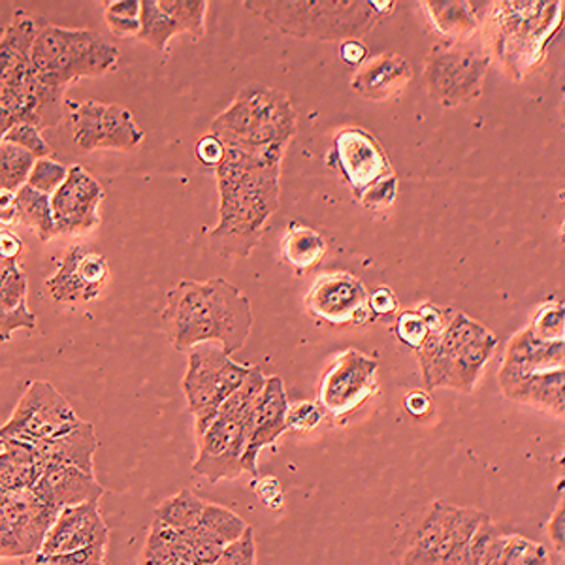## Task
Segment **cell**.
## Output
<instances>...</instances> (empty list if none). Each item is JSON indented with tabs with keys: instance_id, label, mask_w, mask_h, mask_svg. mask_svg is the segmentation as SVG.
<instances>
[{
	"instance_id": "1",
	"label": "cell",
	"mask_w": 565,
	"mask_h": 565,
	"mask_svg": "<svg viewBox=\"0 0 565 565\" xmlns=\"http://www.w3.org/2000/svg\"><path fill=\"white\" fill-rule=\"evenodd\" d=\"M287 148H225L218 164V221L210 244L218 257L242 260L263 239L281 199V162Z\"/></svg>"
},
{
	"instance_id": "2",
	"label": "cell",
	"mask_w": 565,
	"mask_h": 565,
	"mask_svg": "<svg viewBox=\"0 0 565 565\" xmlns=\"http://www.w3.org/2000/svg\"><path fill=\"white\" fill-rule=\"evenodd\" d=\"M161 319L175 351L217 343L228 356L245 348L255 322L249 298L225 277L181 279L168 290Z\"/></svg>"
},
{
	"instance_id": "3",
	"label": "cell",
	"mask_w": 565,
	"mask_h": 565,
	"mask_svg": "<svg viewBox=\"0 0 565 565\" xmlns=\"http://www.w3.org/2000/svg\"><path fill=\"white\" fill-rule=\"evenodd\" d=\"M39 31L23 10L0 36V109L13 125L31 122L36 129H55L61 122L65 90L52 85L34 71L31 45Z\"/></svg>"
},
{
	"instance_id": "4",
	"label": "cell",
	"mask_w": 565,
	"mask_h": 565,
	"mask_svg": "<svg viewBox=\"0 0 565 565\" xmlns=\"http://www.w3.org/2000/svg\"><path fill=\"white\" fill-rule=\"evenodd\" d=\"M495 348L498 340L489 328L462 311H452L449 321L415 351L424 385L428 391L473 392Z\"/></svg>"
},
{
	"instance_id": "5",
	"label": "cell",
	"mask_w": 565,
	"mask_h": 565,
	"mask_svg": "<svg viewBox=\"0 0 565 565\" xmlns=\"http://www.w3.org/2000/svg\"><path fill=\"white\" fill-rule=\"evenodd\" d=\"M263 370L250 366L238 391L218 407L217 417L202 436L196 437L199 452L193 463L196 476L210 482L232 481L244 471L245 449L249 444L258 396L263 392Z\"/></svg>"
},
{
	"instance_id": "6",
	"label": "cell",
	"mask_w": 565,
	"mask_h": 565,
	"mask_svg": "<svg viewBox=\"0 0 565 565\" xmlns=\"http://www.w3.org/2000/svg\"><path fill=\"white\" fill-rule=\"evenodd\" d=\"M212 135L225 148H289L296 135L290 97L266 84H247L212 122Z\"/></svg>"
},
{
	"instance_id": "7",
	"label": "cell",
	"mask_w": 565,
	"mask_h": 565,
	"mask_svg": "<svg viewBox=\"0 0 565 565\" xmlns=\"http://www.w3.org/2000/svg\"><path fill=\"white\" fill-rule=\"evenodd\" d=\"M249 12L295 39L359 40L381 20L366 0H281L245 2Z\"/></svg>"
},
{
	"instance_id": "8",
	"label": "cell",
	"mask_w": 565,
	"mask_h": 565,
	"mask_svg": "<svg viewBox=\"0 0 565 565\" xmlns=\"http://www.w3.org/2000/svg\"><path fill=\"white\" fill-rule=\"evenodd\" d=\"M31 63L45 82L66 89L84 77H98L116 71L119 50L89 29L39 25Z\"/></svg>"
},
{
	"instance_id": "9",
	"label": "cell",
	"mask_w": 565,
	"mask_h": 565,
	"mask_svg": "<svg viewBox=\"0 0 565 565\" xmlns=\"http://www.w3.org/2000/svg\"><path fill=\"white\" fill-rule=\"evenodd\" d=\"M249 370L250 366L234 362L217 343H202L189 351L181 391L185 394L186 409L194 417L196 437L210 428L221 404L238 391Z\"/></svg>"
},
{
	"instance_id": "10",
	"label": "cell",
	"mask_w": 565,
	"mask_h": 565,
	"mask_svg": "<svg viewBox=\"0 0 565 565\" xmlns=\"http://www.w3.org/2000/svg\"><path fill=\"white\" fill-rule=\"evenodd\" d=\"M490 57L458 42L431 47L423 79L431 100L445 108H457L481 97Z\"/></svg>"
},
{
	"instance_id": "11",
	"label": "cell",
	"mask_w": 565,
	"mask_h": 565,
	"mask_svg": "<svg viewBox=\"0 0 565 565\" xmlns=\"http://www.w3.org/2000/svg\"><path fill=\"white\" fill-rule=\"evenodd\" d=\"M79 420L82 418L77 417L68 399L52 383L33 381L23 392L20 404L15 405L12 417L0 426V441L18 439L39 444L65 434Z\"/></svg>"
},
{
	"instance_id": "12",
	"label": "cell",
	"mask_w": 565,
	"mask_h": 565,
	"mask_svg": "<svg viewBox=\"0 0 565 565\" xmlns=\"http://www.w3.org/2000/svg\"><path fill=\"white\" fill-rule=\"evenodd\" d=\"M495 8L494 23L503 55H524L532 66L559 25L562 2H503Z\"/></svg>"
},
{
	"instance_id": "13",
	"label": "cell",
	"mask_w": 565,
	"mask_h": 565,
	"mask_svg": "<svg viewBox=\"0 0 565 565\" xmlns=\"http://www.w3.org/2000/svg\"><path fill=\"white\" fill-rule=\"evenodd\" d=\"M377 377V360L356 349H348L332 360L322 375L317 404L332 417H348L380 391Z\"/></svg>"
},
{
	"instance_id": "14",
	"label": "cell",
	"mask_w": 565,
	"mask_h": 565,
	"mask_svg": "<svg viewBox=\"0 0 565 565\" xmlns=\"http://www.w3.org/2000/svg\"><path fill=\"white\" fill-rule=\"evenodd\" d=\"M71 119L74 129L72 138L82 151H136L146 138L135 116L119 104L85 100L72 108Z\"/></svg>"
},
{
	"instance_id": "15",
	"label": "cell",
	"mask_w": 565,
	"mask_h": 565,
	"mask_svg": "<svg viewBox=\"0 0 565 565\" xmlns=\"http://www.w3.org/2000/svg\"><path fill=\"white\" fill-rule=\"evenodd\" d=\"M367 296L366 287L359 277L348 271H330L317 277L309 287L303 306L309 316L332 327H343L349 322L362 324L372 319Z\"/></svg>"
},
{
	"instance_id": "16",
	"label": "cell",
	"mask_w": 565,
	"mask_h": 565,
	"mask_svg": "<svg viewBox=\"0 0 565 565\" xmlns=\"http://www.w3.org/2000/svg\"><path fill=\"white\" fill-rule=\"evenodd\" d=\"M104 199L103 185L84 167L68 168L63 185L50 196L57 236H77L93 231L100 223L98 210Z\"/></svg>"
},
{
	"instance_id": "17",
	"label": "cell",
	"mask_w": 565,
	"mask_h": 565,
	"mask_svg": "<svg viewBox=\"0 0 565 565\" xmlns=\"http://www.w3.org/2000/svg\"><path fill=\"white\" fill-rule=\"evenodd\" d=\"M109 281L108 258L90 247H71L45 287L58 303H87L103 295Z\"/></svg>"
},
{
	"instance_id": "18",
	"label": "cell",
	"mask_w": 565,
	"mask_h": 565,
	"mask_svg": "<svg viewBox=\"0 0 565 565\" xmlns=\"http://www.w3.org/2000/svg\"><path fill=\"white\" fill-rule=\"evenodd\" d=\"M334 159L356 199L370 186L394 174L380 140L359 127L343 129L335 136Z\"/></svg>"
},
{
	"instance_id": "19",
	"label": "cell",
	"mask_w": 565,
	"mask_h": 565,
	"mask_svg": "<svg viewBox=\"0 0 565 565\" xmlns=\"http://www.w3.org/2000/svg\"><path fill=\"white\" fill-rule=\"evenodd\" d=\"M109 530L100 516L98 503H82L63 508L45 533L40 556L72 553L87 546L108 545Z\"/></svg>"
},
{
	"instance_id": "20",
	"label": "cell",
	"mask_w": 565,
	"mask_h": 565,
	"mask_svg": "<svg viewBox=\"0 0 565 565\" xmlns=\"http://www.w3.org/2000/svg\"><path fill=\"white\" fill-rule=\"evenodd\" d=\"M449 513L450 503L437 500L417 514L392 546L394 565H437Z\"/></svg>"
},
{
	"instance_id": "21",
	"label": "cell",
	"mask_w": 565,
	"mask_h": 565,
	"mask_svg": "<svg viewBox=\"0 0 565 565\" xmlns=\"http://www.w3.org/2000/svg\"><path fill=\"white\" fill-rule=\"evenodd\" d=\"M564 370V341H541L532 332L522 328L509 340L501 360L498 383L500 388L514 381L541 375V373Z\"/></svg>"
},
{
	"instance_id": "22",
	"label": "cell",
	"mask_w": 565,
	"mask_h": 565,
	"mask_svg": "<svg viewBox=\"0 0 565 565\" xmlns=\"http://www.w3.org/2000/svg\"><path fill=\"white\" fill-rule=\"evenodd\" d=\"M289 405L281 377L279 375L266 377L263 392L258 396L249 444H247L244 460H242L245 473L253 476V479L258 477V455L266 447L276 444L277 439L287 431Z\"/></svg>"
},
{
	"instance_id": "23",
	"label": "cell",
	"mask_w": 565,
	"mask_h": 565,
	"mask_svg": "<svg viewBox=\"0 0 565 565\" xmlns=\"http://www.w3.org/2000/svg\"><path fill=\"white\" fill-rule=\"evenodd\" d=\"M33 492L45 505L57 511L82 503H98L104 495V489L93 473L61 463H45Z\"/></svg>"
},
{
	"instance_id": "24",
	"label": "cell",
	"mask_w": 565,
	"mask_h": 565,
	"mask_svg": "<svg viewBox=\"0 0 565 565\" xmlns=\"http://www.w3.org/2000/svg\"><path fill=\"white\" fill-rule=\"evenodd\" d=\"M13 537L20 543L23 556H36L44 545L45 533L57 519V509L45 505L33 490L10 492L2 503Z\"/></svg>"
},
{
	"instance_id": "25",
	"label": "cell",
	"mask_w": 565,
	"mask_h": 565,
	"mask_svg": "<svg viewBox=\"0 0 565 565\" xmlns=\"http://www.w3.org/2000/svg\"><path fill=\"white\" fill-rule=\"evenodd\" d=\"M412 79L413 68L407 58L396 53H381L359 66L351 87L360 97L385 103L399 97Z\"/></svg>"
},
{
	"instance_id": "26",
	"label": "cell",
	"mask_w": 565,
	"mask_h": 565,
	"mask_svg": "<svg viewBox=\"0 0 565 565\" xmlns=\"http://www.w3.org/2000/svg\"><path fill=\"white\" fill-rule=\"evenodd\" d=\"M29 282L20 263L0 258V341L18 330H34L39 321L26 306Z\"/></svg>"
},
{
	"instance_id": "27",
	"label": "cell",
	"mask_w": 565,
	"mask_h": 565,
	"mask_svg": "<svg viewBox=\"0 0 565 565\" xmlns=\"http://www.w3.org/2000/svg\"><path fill=\"white\" fill-rule=\"evenodd\" d=\"M39 457L45 463H61L93 473V457L98 449L95 426L87 420H79L65 434L33 444Z\"/></svg>"
},
{
	"instance_id": "28",
	"label": "cell",
	"mask_w": 565,
	"mask_h": 565,
	"mask_svg": "<svg viewBox=\"0 0 565 565\" xmlns=\"http://www.w3.org/2000/svg\"><path fill=\"white\" fill-rule=\"evenodd\" d=\"M564 370L562 372L541 373L503 386L505 398L516 404L530 405L553 417L564 418Z\"/></svg>"
},
{
	"instance_id": "29",
	"label": "cell",
	"mask_w": 565,
	"mask_h": 565,
	"mask_svg": "<svg viewBox=\"0 0 565 565\" xmlns=\"http://www.w3.org/2000/svg\"><path fill=\"white\" fill-rule=\"evenodd\" d=\"M484 516L487 513H482L481 509L450 505L449 521L439 546L437 565H463L469 540Z\"/></svg>"
},
{
	"instance_id": "30",
	"label": "cell",
	"mask_w": 565,
	"mask_h": 565,
	"mask_svg": "<svg viewBox=\"0 0 565 565\" xmlns=\"http://www.w3.org/2000/svg\"><path fill=\"white\" fill-rule=\"evenodd\" d=\"M481 565H551L545 545L522 535L498 533L482 556Z\"/></svg>"
},
{
	"instance_id": "31",
	"label": "cell",
	"mask_w": 565,
	"mask_h": 565,
	"mask_svg": "<svg viewBox=\"0 0 565 565\" xmlns=\"http://www.w3.org/2000/svg\"><path fill=\"white\" fill-rule=\"evenodd\" d=\"M281 253L292 268L306 271L321 263L327 253V239L316 228L292 221L282 236Z\"/></svg>"
},
{
	"instance_id": "32",
	"label": "cell",
	"mask_w": 565,
	"mask_h": 565,
	"mask_svg": "<svg viewBox=\"0 0 565 565\" xmlns=\"http://www.w3.org/2000/svg\"><path fill=\"white\" fill-rule=\"evenodd\" d=\"M426 12L439 34L450 40H462L479 26V10L473 2H426Z\"/></svg>"
},
{
	"instance_id": "33",
	"label": "cell",
	"mask_w": 565,
	"mask_h": 565,
	"mask_svg": "<svg viewBox=\"0 0 565 565\" xmlns=\"http://www.w3.org/2000/svg\"><path fill=\"white\" fill-rule=\"evenodd\" d=\"M15 206H18V221L33 228L42 244L57 236L55 223H53L52 202L47 194L23 185L15 193Z\"/></svg>"
},
{
	"instance_id": "34",
	"label": "cell",
	"mask_w": 565,
	"mask_h": 565,
	"mask_svg": "<svg viewBox=\"0 0 565 565\" xmlns=\"http://www.w3.org/2000/svg\"><path fill=\"white\" fill-rule=\"evenodd\" d=\"M204 503L206 501L200 500L191 490H180L178 494L162 501L161 505L154 509V521L175 532H185L199 524Z\"/></svg>"
},
{
	"instance_id": "35",
	"label": "cell",
	"mask_w": 565,
	"mask_h": 565,
	"mask_svg": "<svg viewBox=\"0 0 565 565\" xmlns=\"http://www.w3.org/2000/svg\"><path fill=\"white\" fill-rule=\"evenodd\" d=\"M180 34L174 20L168 15L159 0H140V34L141 42L154 47L159 53L168 52L170 40Z\"/></svg>"
},
{
	"instance_id": "36",
	"label": "cell",
	"mask_w": 565,
	"mask_h": 565,
	"mask_svg": "<svg viewBox=\"0 0 565 565\" xmlns=\"http://www.w3.org/2000/svg\"><path fill=\"white\" fill-rule=\"evenodd\" d=\"M196 526L206 533L210 540L215 541L221 546L238 540L239 535L249 527L245 524L244 519L231 509L223 508L218 503H207V501L204 503Z\"/></svg>"
},
{
	"instance_id": "37",
	"label": "cell",
	"mask_w": 565,
	"mask_h": 565,
	"mask_svg": "<svg viewBox=\"0 0 565 565\" xmlns=\"http://www.w3.org/2000/svg\"><path fill=\"white\" fill-rule=\"evenodd\" d=\"M34 161L36 159L25 149L0 141V191L18 193L21 186L26 185Z\"/></svg>"
},
{
	"instance_id": "38",
	"label": "cell",
	"mask_w": 565,
	"mask_h": 565,
	"mask_svg": "<svg viewBox=\"0 0 565 565\" xmlns=\"http://www.w3.org/2000/svg\"><path fill=\"white\" fill-rule=\"evenodd\" d=\"M159 7L174 20L180 34H191L194 40L206 36V0H159Z\"/></svg>"
},
{
	"instance_id": "39",
	"label": "cell",
	"mask_w": 565,
	"mask_h": 565,
	"mask_svg": "<svg viewBox=\"0 0 565 565\" xmlns=\"http://www.w3.org/2000/svg\"><path fill=\"white\" fill-rule=\"evenodd\" d=\"M564 303L551 300L537 309L527 330L541 341H564Z\"/></svg>"
},
{
	"instance_id": "40",
	"label": "cell",
	"mask_w": 565,
	"mask_h": 565,
	"mask_svg": "<svg viewBox=\"0 0 565 565\" xmlns=\"http://www.w3.org/2000/svg\"><path fill=\"white\" fill-rule=\"evenodd\" d=\"M66 175H68V168L65 164L53 161L50 157L47 159H36L33 170L29 174V180H26V185L34 189V191H39V193L52 196L58 186L63 185Z\"/></svg>"
},
{
	"instance_id": "41",
	"label": "cell",
	"mask_w": 565,
	"mask_h": 565,
	"mask_svg": "<svg viewBox=\"0 0 565 565\" xmlns=\"http://www.w3.org/2000/svg\"><path fill=\"white\" fill-rule=\"evenodd\" d=\"M2 141L25 149L26 153L33 154L34 159H47L52 154V148L42 138V130L36 129L31 122L13 125L12 129L4 135Z\"/></svg>"
},
{
	"instance_id": "42",
	"label": "cell",
	"mask_w": 565,
	"mask_h": 565,
	"mask_svg": "<svg viewBox=\"0 0 565 565\" xmlns=\"http://www.w3.org/2000/svg\"><path fill=\"white\" fill-rule=\"evenodd\" d=\"M213 565H257V537L255 530L247 527L238 540L223 546Z\"/></svg>"
},
{
	"instance_id": "43",
	"label": "cell",
	"mask_w": 565,
	"mask_h": 565,
	"mask_svg": "<svg viewBox=\"0 0 565 565\" xmlns=\"http://www.w3.org/2000/svg\"><path fill=\"white\" fill-rule=\"evenodd\" d=\"M396 335L404 345L417 351L426 341V338L430 335V327H428V322L424 321V317L418 313L417 308L409 309V311H405L398 317Z\"/></svg>"
},
{
	"instance_id": "44",
	"label": "cell",
	"mask_w": 565,
	"mask_h": 565,
	"mask_svg": "<svg viewBox=\"0 0 565 565\" xmlns=\"http://www.w3.org/2000/svg\"><path fill=\"white\" fill-rule=\"evenodd\" d=\"M106 545L87 546L72 553L52 554V556H34L39 565H103Z\"/></svg>"
},
{
	"instance_id": "45",
	"label": "cell",
	"mask_w": 565,
	"mask_h": 565,
	"mask_svg": "<svg viewBox=\"0 0 565 565\" xmlns=\"http://www.w3.org/2000/svg\"><path fill=\"white\" fill-rule=\"evenodd\" d=\"M396 194H398V178H396V174H392L385 180H381L380 183L370 186L366 193L360 194L359 202L366 210L381 212V210H386V207L394 204Z\"/></svg>"
},
{
	"instance_id": "46",
	"label": "cell",
	"mask_w": 565,
	"mask_h": 565,
	"mask_svg": "<svg viewBox=\"0 0 565 565\" xmlns=\"http://www.w3.org/2000/svg\"><path fill=\"white\" fill-rule=\"evenodd\" d=\"M321 405L317 402H298L289 405L287 412V430L292 431H313L322 423Z\"/></svg>"
},
{
	"instance_id": "47",
	"label": "cell",
	"mask_w": 565,
	"mask_h": 565,
	"mask_svg": "<svg viewBox=\"0 0 565 565\" xmlns=\"http://www.w3.org/2000/svg\"><path fill=\"white\" fill-rule=\"evenodd\" d=\"M498 527L494 522L490 519L489 514L479 522V526L476 527V532L469 540L468 548H466V558H463V565H481L482 556L487 553L490 543L498 535Z\"/></svg>"
},
{
	"instance_id": "48",
	"label": "cell",
	"mask_w": 565,
	"mask_h": 565,
	"mask_svg": "<svg viewBox=\"0 0 565 565\" xmlns=\"http://www.w3.org/2000/svg\"><path fill=\"white\" fill-rule=\"evenodd\" d=\"M249 487L258 495V500L263 501L264 505L271 511H279L285 505V492H282L281 481L277 477H255Z\"/></svg>"
},
{
	"instance_id": "49",
	"label": "cell",
	"mask_w": 565,
	"mask_h": 565,
	"mask_svg": "<svg viewBox=\"0 0 565 565\" xmlns=\"http://www.w3.org/2000/svg\"><path fill=\"white\" fill-rule=\"evenodd\" d=\"M225 157V146L221 143L217 136H213L212 132L206 136H202L196 141V159H199L204 167L217 168L223 162Z\"/></svg>"
},
{
	"instance_id": "50",
	"label": "cell",
	"mask_w": 565,
	"mask_h": 565,
	"mask_svg": "<svg viewBox=\"0 0 565 565\" xmlns=\"http://www.w3.org/2000/svg\"><path fill=\"white\" fill-rule=\"evenodd\" d=\"M546 535L553 543V548L559 556L565 553V501L564 495L559 498V503L554 509L551 521L546 522Z\"/></svg>"
},
{
	"instance_id": "51",
	"label": "cell",
	"mask_w": 565,
	"mask_h": 565,
	"mask_svg": "<svg viewBox=\"0 0 565 565\" xmlns=\"http://www.w3.org/2000/svg\"><path fill=\"white\" fill-rule=\"evenodd\" d=\"M367 306L377 317L392 316L398 309V298L388 287H377L372 295L367 296Z\"/></svg>"
},
{
	"instance_id": "52",
	"label": "cell",
	"mask_w": 565,
	"mask_h": 565,
	"mask_svg": "<svg viewBox=\"0 0 565 565\" xmlns=\"http://www.w3.org/2000/svg\"><path fill=\"white\" fill-rule=\"evenodd\" d=\"M23 249H25V245H23V242H21L20 236L15 232L0 228V258L12 260V263H20Z\"/></svg>"
},
{
	"instance_id": "53",
	"label": "cell",
	"mask_w": 565,
	"mask_h": 565,
	"mask_svg": "<svg viewBox=\"0 0 565 565\" xmlns=\"http://www.w3.org/2000/svg\"><path fill=\"white\" fill-rule=\"evenodd\" d=\"M404 407L415 418H423L431 412V398L428 392L412 391L405 394Z\"/></svg>"
},
{
	"instance_id": "54",
	"label": "cell",
	"mask_w": 565,
	"mask_h": 565,
	"mask_svg": "<svg viewBox=\"0 0 565 565\" xmlns=\"http://www.w3.org/2000/svg\"><path fill=\"white\" fill-rule=\"evenodd\" d=\"M104 15L119 20H140V0H114L108 2Z\"/></svg>"
},
{
	"instance_id": "55",
	"label": "cell",
	"mask_w": 565,
	"mask_h": 565,
	"mask_svg": "<svg viewBox=\"0 0 565 565\" xmlns=\"http://www.w3.org/2000/svg\"><path fill=\"white\" fill-rule=\"evenodd\" d=\"M340 57L348 65L360 66L367 58V47L362 40H345L340 45Z\"/></svg>"
},
{
	"instance_id": "56",
	"label": "cell",
	"mask_w": 565,
	"mask_h": 565,
	"mask_svg": "<svg viewBox=\"0 0 565 565\" xmlns=\"http://www.w3.org/2000/svg\"><path fill=\"white\" fill-rule=\"evenodd\" d=\"M18 223V206H15V193L0 191V226H12Z\"/></svg>"
}]
</instances>
